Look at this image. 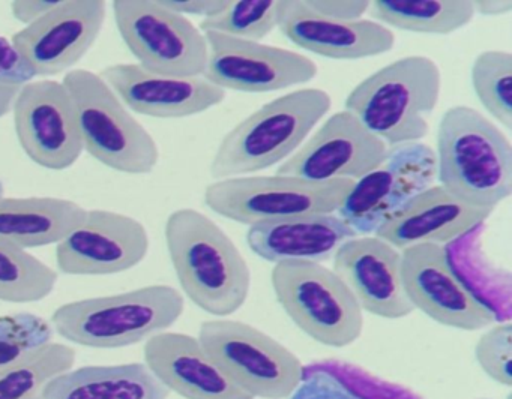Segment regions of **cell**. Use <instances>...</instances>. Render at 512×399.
<instances>
[{"instance_id": "obj_1", "label": "cell", "mask_w": 512, "mask_h": 399, "mask_svg": "<svg viewBox=\"0 0 512 399\" xmlns=\"http://www.w3.org/2000/svg\"><path fill=\"white\" fill-rule=\"evenodd\" d=\"M167 251L182 293L202 311L226 318L250 296L251 270L226 231L205 213L181 207L164 227Z\"/></svg>"}, {"instance_id": "obj_26", "label": "cell", "mask_w": 512, "mask_h": 399, "mask_svg": "<svg viewBox=\"0 0 512 399\" xmlns=\"http://www.w3.org/2000/svg\"><path fill=\"white\" fill-rule=\"evenodd\" d=\"M287 399H424L415 390L385 380L368 369L340 359L304 365L301 383Z\"/></svg>"}, {"instance_id": "obj_28", "label": "cell", "mask_w": 512, "mask_h": 399, "mask_svg": "<svg viewBox=\"0 0 512 399\" xmlns=\"http://www.w3.org/2000/svg\"><path fill=\"white\" fill-rule=\"evenodd\" d=\"M370 12L377 23L415 33L451 35L475 17L473 2L439 0H377Z\"/></svg>"}, {"instance_id": "obj_35", "label": "cell", "mask_w": 512, "mask_h": 399, "mask_svg": "<svg viewBox=\"0 0 512 399\" xmlns=\"http://www.w3.org/2000/svg\"><path fill=\"white\" fill-rule=\"evenodd\" d=\"M34 78L35 72L20 56L11 39L0 35V84L22 87Z\"/></svg>"}, {"instance_id": "obj_37", "label": "cell", "mask_w": 512, "mask_h": 399, "mask_svg": "<svg viewBox=\"0 0 512 399\" xmlns=\"http://www.w3.org/2000/svg\"><path fill=\"white\" fill-rule=\"evenodd\" d=\"M62 0H34V2H11V15L20 23L29 26L44 15L52 12L56 6L61 5Z\"/></svg>"}, {"instance_id": "obj_7", "label": "cell", "mask_w": 512, "mask_h": 399, "mask_svg": "<svg viewBox=\"0 0 512 399\" xmlns=\"http://www.w3.org/2000/svg\"><path fill=\"white\" fill-rule=\"evenodd\" d=\"M271 284L287 317L314 341L343 348L361 338L364 311L334 270L313 261H283L272 269Z\"/></svg>"}, {"instance_id": "obj_19", "label": "cell", "mask_w": 512, "mask_h": 399, "mask_svg": "<svg viewBox=\"0 0 512 399\" xmlns=\"http://www.w3.org/2000/svg\"><path fill=\"white\" fill-rule=\"evenodd\" d=\"M100 75L128 110L142 116L182 119L205 113L226 99V90L203 77H167L137 63H115Z\"/></svg>"}, {"instance_id": "obj_13", "label": "cell", "mask_w": 512, "mask_h": 399, "mask_svg": "<svg viewBox=\"0 0 512 399\" xmlns=\"http://www.w3.org/2000/svg\"><path fill=\"white\" fill-rule=\"evenodd\" d=\"M208 65L203 78L223 90L268 93L310 83L319 74L316 63L298 51L203 32Z\"/></svg>"}, {"instance_id": "obj_31", "label": "cell", "mask_w": 512, "mask_h": 399, "mask_svg": "<svg viewBox=\"0 0 512 399\" xmlns=\"http://www.w3.org/2000/svg\"><path fill=\"white\" fill-rule=\"evenodd\" d=\"M473 92L491 117L512 129V54L505 50L482 51L470 71Z\"/></svg>"}, {"instance_id": "obj_33", "label": "cell", "mask_w": 512, "mask_h": 399, "mask_svg": "<svg viewBox=\"0 0 512 399\" xmlns=\"http://www.w3.org/2000/svg\"><path fill=\"white\" fill-rule=\"evenodd\" d=\"M55 338L50 321L32 312L0 317V368L22 359L26 354Z\"/></svg>"}, {"instance_id": "obj_12", "label": "cell", "mask_w": 512, "mask_h": 399, "mask_svg": "<svg viewBox=\"0 0 512 399\" xmlns=\"http://www.w3.org/2000/svg\"><path fill=\"white\" fill-rule=\"evenodd\" d=\"M11 113L23 152L40 167L64 171L85 152L76 104L62 81L43 78L23 84Z\"/></svg>"}, {"instance_id": "obj_5", "label": "cell", "mask_w": 512, "mask_h": 399, "mask_svg": "<svg viewBox=\"0 0 512 399\" xmlns=\"http://www.w3.org/2000/svg\"><path fill=\"white\" fill-rule=\"evenodd\" d=\"M440 92L442 74L433 59L401 57L356 84L344 110L388 147L418 143L428 134L427 117L436 108Z\"/></svg>"}, {"instance_id": "obj_3", "label": "cell", "mask_w": 512, "mask_h": 399, "mask_svg": "<svg viewBox=\"0 0 512 399\" xmlns=\"http://www.w3.org/2000/svg\"><path fill=\"white\" fill-rule=\"evenodd\" d=\"M331 105L329 93L317 87L296 89L266 102L224 135L209 167L212 179L250 176L283 164Z\"/></svg>"}, {"instance_id": "obj_9", "label": "cell", "mask_w": 512, "mask_h": 399, "mask_svg": "<svg viewBox=\"0 0 512 399\" xmlns=\"http://www.w3.org/2000/svg\"><path fill=\"white\" fill-rule=\"evenodd\" d=\"M200 344L230 378L254 399H287L304 374V363L268 333L244 321H203Z\"/></svg>"}, {"instance_id": "obj_8", "label": "cell", "mask_w": 512, "mask_h": 399, "mask_svg": "<svg viewBox=\"0 0 512 399\" xmlns=\"http://www.w3.org/2000/svg\"><path fill=\"white\" fill-rule=\"evenodd\" d=\"M355 180L311 182L293 176H242L206 186V206L239 224L250 225L311 213H337Z\"/></svg>"}, {"instance_id": "obj_11", "label": "cell", "mask_w": 512, "mask_h": 399, "mask_svg": "<svg viewBox=\"0 0 512 399\" xmlns=\"http://www.w3.org/2000/svg\"><path fill=\"white\" fill-rule=\"evenodd\" d=\"M436 180V155L428 144L389 147L380 167L355 180L337 215L356 236L374 234L410 198Z\"/></svg>"}, {"instance_id": "obj_23", "label": "cell", "mask_w": 512, "mask_h": 399, "mask_svg": "<svg viewBox=\"0 0 512 399\" xmlns=\"http://www.w3.org/2000/svg\"><path fill=\"white\" fill-rule=\"evenodd\" d=\"M356 234L337 213H311L248 227V246L269 263L332 260L337 249Z\"/></svg>"}, {"instance_id": "obj_14", "label": "cell", "mask_w": 512, "mask_h": 399, "mask_svg": "<svg viewBox=\"0 0 512 399\" xmlns=\"http://www.w3.org/2000/svg\"><path fill=\"white\" fill-rule=\"evenodd\" d=\"M404 290L413 308L451 329H487L496 315L452 269L445 246L421 243L401 249Z\"/></svg>"}, {"instance_id": "obj_21", "label": "cell", "mask_w": 512, "mask_h": 399, "mask_svg": "<svg viewBox=\"0 0 512 399\" xmlns=\"http://www.w3.org/2000/svg\"><path fill=\"white\" fill-rule=\"evenodd\" d=\"M277 29L296 47L335 60L380 56L394 48L395 35L374 20L337 21L310 11L304 2H277Z\"/></svg>"}, {"instance_id": "obj_27", "label": "cell", "mask_w": 512, "mask_h": 399, "mask_svg": "<svg viewBox=\"0 0 512 399\" xmlns=\"http://www.w3.org/2000/svg\"><path fill=\"white\" fill-rule=\"evenodd\" d=\"M481 227L445 245L452 269L467 288L496 315L499 321H511V276L491 267L482 254Z\"/></svg>"}, {"instance_id": "obj_32", "label": "cell", "mask_w": 512, "mask_h": 399, "mask_svg": "<svg viewBox=\"0 0 512 399\" xmlns=\"http://www.w3.org/2000/svg\"><path fill=\"white\" fill-rule=\"evenodd\" d=\"M277 2H229L217 17L200 23L202 32H218L233 38L260 42L277 29Z\"/></svg>"}, {"instance_id": "obj_16", "label": "cell", "mask_w": 512, "mask_h": 399, "mask_svg": "<svg viewBox=\"0 0 512 399\" xmlns=\"http://www.w3.org/2000/svg\"><path fill=\"white\" fill-rule=\"evenodd\" d=\"M388 149L385 141L368 131L352 113L338 111L275 174L311 182L358 180L382 165Z\"/></svg>"}, {"instance_id": "obj_36", "label": "cell", "mask_w": 512, "mask_h": 399, "mask_svg": "<svg viewBox=\"0 0 512 399\" xmlns=\"http://www.w3.org/2000/svg\"><path fill=\"white\" fill-rule=\"evenodd\" d=\"M310 11L337 21L361 20L370 11L371 2H304Z\"/></svg>"}, {"instance_id": "obj_25", "label": "cell", "mask_w": 512, "mask_h": 399, "mask_svg": "<svg viewBox=\"0 0 512 399\" xmlns=\"http://www.w3.org/2000/svg\"><path fill=\"white\" fill-rule=\"evenodd\" d=\"M170 392L142 362L71 368L50 381L44 399H169Z\"/></svg>"}, {"instance_id": "obj_30", "label": "cell", "mask_w": 512, "mask_h": 399, "mask_svg": "<svg viewBox=\"0 0 512 399\" xmlns=\"http://www.w3.org/2000/svg\"><path fill=\"white\" fill-rule=\"evenodd\" d=\"M59 272L28 249L0 240V300L34 303L55 291Z\"/></svg>"}, {"instance_id": "obj_40", "label": "cell", "mask_w": 512, "mask_h": 399, "mask_svg": "<svg viewBox=\"0 0 512 399\" xmlns=\"http://www.w3.org/2000/svg\"><path fill=\"white\" fill-rule=\"evenodd\" d=\"M17 92H19V87L17 86L0 84V117L7 116L8 113H11Z\"/></svg>"}, {"instance_id": "obj_4", "label": "cell", "mask_w": 512, "mask_h": 399, "mask_svg": "<svg viewBox=\"0 0 512 399\" xmlns=\"http://www.w3.org/2000/svg\"><path fill=\"white\" fill-rule=\"evenodd\" d=\"M184 309L181 291L166 284H152L65 303L55 309L50 324L68 342L113 350L166 332L182 317Z\"/></svg>"}, {"instance_id": "obj_24", "label": "cell", "mask_w": 512, "mask_h": 399, "mask_svg": "<svg viewBox=\"0 0 512 399\" xmlns=\"http://www.w3.org/2000/svg\"><path fill=\"white\" fill-rule=\"evenodd\" d=\"M88 209L59 197H0V240L23 249L58 245L85 221Z\"/></svg>"}, {"instance_id": "obj_41", "label": "cell", "mask_w": 512, "mask_h": 399, "mask_svg": "<svg viewBox=\"0 0 512 399\" xmlns=\"http://www.w3.org/2000/svg\"><path fill=\"white\" fill-rule=\"evenodd\" d=\"M5 194V185L4 182H2V179H0V197Z\"/></svg>"}, {"instance_id": "obj_2", "label": "cell", "mask_w": 512, "mask_h": 399, "mask_svg": "<svg viewBox=\"0 0 512 399\" xmlns=\"http://www.w3.org/2000/svg\"><path fill=\"white\" fill-rule=\"evenodd\" d=\"M434 155L439 185L460 200L494 210L511 197V141L475 108L455 105L443 113Z\"/></svg>"}, {"instance_id": "obj_18", "label": "cell", "mask_w": 512, "mask_h": 399, "mask_svg": "<svg viewBox=\"0 0 512 399\" xmlns=\"http://www.w3.org/2000/svg\"><path fill=\"white\" fill-rule=\"evenodd\" d=\"M334 270L362 311L400 320L415 311L403 284L401 251L377 236L353 237L334 254Z\"/></svg>"}, {"instance_id": "obj_29", "label": "cell", "mask_w": 512, "mask_h": 399, "mask_svg": "<svg viewBox=\"0 0 512 399\" xmlns=\"http://www.w3.org/2000/svg\"><path fill=\"white\" fill-rule=\"evenodd\" d=\"M77 353L70 345L52 341L0 368V399H44L53 378L74 368Z\"/></svg>"}, {"instance_id": "obj_22", "label": "cell", "mask_w": 512, "mask_h": 399, "mask_svg": "<svg viewBox=\"0 0 512 399\" xmlns=\"http://www.w3.org/2000/svg\"><path fill=\"white\" fill-rule=\"evenodd\" d=\"M491 213L460 200L443 186L431 185L410 198L374 236L400 251L421 243L445 246L484 225Z\"/></svg>"}, {"instance_id": "obj_6", "label": "cell", "mask_w": 512, "mask_h": 399, "mask_svg": "<svg viewBox=\"0 0 512 399\" xmlns=\"http://www.w3.org/2000/svg\"><path fill=\"white\" fill-rule=\"evenodd\" d=\"M62 83L73 96L83 147L92 158L118 173L155 170L160 161L157 141L100 74L73 69Z\"/></svg>"}, {"instance_id": "obj_10", "label": "cell", "mask_w": 512, "mask_h": 399, "mask_svg": "<svg viewBox=\"0 0 512 399\" xmlns=\"http://www.w3.org/2000/svg\"><path fill=\"white\" fill-rule=\"evenodd\" d=\"M113 17L137 65L167 77H203L208 42L199 27L161 2L119 0Z\"/></svg>"}, {"instance_id": "obj_39", "label": "cell", "mask_w": 512, "mask_h": 399, "mask_svg": "<svg viewBox=\"0 0 512 399\" xmlns=\"http://www.w3.org/2000/svg\"><path fill=\"white\" fill-rule=\"evenodd\" d=\"M473 9L484 17H499L512 11V2H473Z\"/></svg>"}, {"instance_id": "obj_15", "label": "cell", "mask_w": 512, "mask_h": 399, "mask_svg": "<svg viewBox=\"0 0 512 399\" xmlns=\"http://www.w3.org/2000/svg\"><path fill=\"white\" fill-rule=\"evenodd\" d=\"M149 246L148 230L139 219L92 209L83 224L56 245V266L65 275H116L139 266Z\"/></svg>"}, {"instance_id": "obj_38", "label": "cell", "mask_w": 512, "mask_h": 399, "mask_svg": "<svg viewBox=\"0 0 512 399\" xmlns=\"http://www.w3.org/2000/svg\"><path fill=\"white\" fill-rule=\"evenodd\" d=\"M163 3L166 8L184 15H196V17L206 18L217 17L218 14L224 11L229 6V2H182V0H167Z\"/></svg>"}, {"instance_id": "obj_34", "label": "cell", "mask_w": 512, "mask_h": 399, "mask_svg": "<svg viewBox=\"0 0 512 399\" xmlns=\"http://www.w3.org/2000/svg\"><path fill=\"white\" fill-rule=\"evenodd\" d=\"M479 368L500 386H512V323L499 321L487 327L475 345Z\"/></svg>"}, {"instance_id": "obj_20", "label": "cell", "mask_w": 512, "mask_h": 399, "mask_svg": "<svg viewBox=\"0 0 512 399\" xmlns=\"http://www.w3.org/2000/svg\"><path fill=\"white\" fill-rule=\"evenodd\" d=\"M143 357L161 384L184 399H254L212 359L196 336L169 330L157 333L146 341Z\"/></svg>"}, {"instance_id": "obj_42", "label": "cell", "mask_w": 512, "mask_h": 399, "mask_svg": "<svg viewBox=\"0 0 512 399\" xmlns=\"http://www.w3.org/2000/svg\"><path fill=\"white\" fill-rule=\"evenodd\" d=\"M479 399H487V398H479Z\"/></svg>"}, {"instance_id": "obj_17", "label": "cell", "mask_w": 512, "mask_h": 399, "mask_svg": "<svg viewBox=\"0 0 512 399\" xmlns=\"http://www.w3.org/2000/svg\"><path fill=\"white\" fill-rule=\"evenodd\" d=\"M107 17L103 0H62L52 12L14 33L13 42L35 77L73 68L94 47Z\"/></svg>"}]
</instances>
